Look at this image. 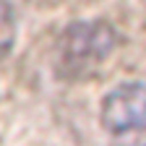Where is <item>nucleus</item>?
<instances>
[{"mask_svg":"<svg viewBox=\"0 0 146 146\" xmlns=\"http://www.w3.org/2000/svg\"><path fill=\"white\" fill-rule=\"evenodd\" d=\"M115 47V31L99 21H84L65 29L60 39V63L73 76H84L89 68L102 65Z\"/></svg>","mask_w":146,"mask_h":146,"instance_id":"f03ea898","label":"nucleus"},{"mask_svg":"<svg viewBox=\"0 0 146 146\" xmlns=\"http://www.w3.org/2000/svg\"><path fill=\"white\" fill-rule=\"evenodd\" d=\"M8 39H11V16L5 3L0 0V47H8Z\"/></svg>","mask_w":146,"mask_h":146,"instance_id":"7ed1b4c3","label":"nucleus"},{"mask_svg":"<svg viewBox=\"0 0 146 146\" xmlns=\"http://www.w3.org/2000/svg\"><path fill=\"white\" fill-rule=\"evenodd\" d=\"M99 120L110 146H146V81H123L110 89Z\"/></svg>","mask_w":146,"mask_h":146,"instance_id":"f257e3e1","label":"nucleus"}]
</instances>
